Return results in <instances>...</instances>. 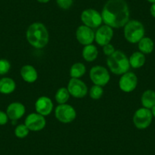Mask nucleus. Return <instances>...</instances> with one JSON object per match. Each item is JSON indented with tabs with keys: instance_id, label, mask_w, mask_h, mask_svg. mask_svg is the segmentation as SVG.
Masks as SVG:
<instances>
[{
	"instance_id": "1",
	"label": "nucleus",
	"mask_w": 155,
	"mask_h": 155,
	"mask_svg": "<svg viewBox=\"0 0 155 155\" xmlns=\"http://www.w3.org/2000/svg\"><path fill=\"white\" fill-rule=\"evenodd\" d=\"M103 21L110 28L124 27L129 21V8L125 0H108L102 13Z\"/></svg>"
},
{
	"instance_id": "2",
	"label": "nucleus",
	"mask_w": 155,
	"mask_h": 155,
	"mask_svg": "<svg viewBox=\"0 0 155 155\" xmlns=\"http://www.w3.org/2000/svg\"><path fill=\"white\" fill-rule=\"evenodd\" d=\"M27 40L32 47L42 49L48 44L49 33L45 25L36 22L30 25L26 33Z\"/></svg>"
},
{
	"instance_id": "3",
	"label": "nucleus",
	"mask_w": 155,
	"mask_h": 155,
	"mask_svg": "<svg viewBox=\"0 0 155 155\" xmlns=\"http://www.w3.org/2000/svg\"><path fill=\"white\" fill-rule=\"evenodd\" d=\"M109 68L116 74H123L130 68L129 60L126 55L120 50H116L107 60Z\"/></svg>"
},
{
	"instance_id": "4",
	"label": "nucleus",
	"mask_w": 155,
	"mask_h": 155,
	"mask_svg": "<svg viewBox=\"0 0 155 155\" xmlns=\"http://www.w3.org/2000/svg\"><path fill=\"white\" fill-rule=\"evenodd\" d=\"M144 35V25L136 20L129 21L124 26L125 38L132 44L138 43Z\"/></svg>"
},
{
	"instance_id": "5",
	"label": "nucleus",
	"mask_w": 155,
	"mask_h": 155,
	"mask_svg": "<svg viewBox=\"0 0 155 155\" xmlns=\"http://www.w3.org/2000/svg\"><path fill=\"white\" fill-rule=\"evenodd\" d=\"M152 117L153 115L149 109L140 108L134 114L133 123L137 129H144L150 125Z\"/></svg>"
},
{
	"instance_id": "6",
	"label": "nucleus",
	"mask_w": 155,
	"mask_h": 155,
	"mask_svg": "<svg viewBox=\"0 0 155 155\" xmlns=\"http://www.w3.org/2000/svg\"><path fill=\"white\" fill-rule=\"evenodd\" d=\"M56 117L59 122L63 123H71L76 117V111L68 104H59L55 110Z\"/></svg>"
},
{
	"instance_id": "7",
	"label": "nucleus",
	"mask_w": 155,
	"mask_h": 155,
	"mask_svg": "<svg viewBox=\"0 0 155 155\" xmlns=\"http://www.w3.org/2000/svg\"><path fill=\"white\" fill-rule=\"evenodd\" d=\"M81 19L85 26L91 28H98L103 21L101 14L92 8L84 10L81 15Z\"/></svg>"
},
{
	"instance_id": "8",
	"label": "nucleus",
	"mask_w": 155,
	"mask_h": 155,
	"mask_svg": "<svg viewBox=\"0 0 155 155\" xmlns=\"http://www.w3.org/2000/svg\"><path fill=\"white\" fill-rule=\"evenodd\" d=\"M90 78L93 83L96 85L103 87L110 81V74L106 68L100 65L93 67L90 71Z\"/></svg>"
},
{
	"instance_id": "9",
	"label": "nucleus",
	"mask_w": 155,
	"mask_h": 155,
	"mask_svg": "<svg viewBox=\"0 0 155 155\" xmlns=\"http://www.w3.org/2000/svg\"><path fill=\"white\" fill-rule=\"evenodd\" d=\"M68 91L70 94L75 98H82L87 93V87L84 81L78 78H71L68 84Z\"/></svg>"
},
{
	"instance_id": "10",
	"label": "nucleus",
	"mask_w": 155,
	"mask_h": 155,
	"mask_svg": "<svg viewBox=\"0 0 155 155\" xmlns=\"http://www.w3.org/2000/svg\"><path fill=\"white\" fill-rule=\"evenodd\" d=\"M25 126L31 131H41L45 127L46 120L44 116L39 113H31L25 120Z\"/></svg>"
},
{
	"instance_id": "11",
	"label": "nucleus",
	"mask_w": 155,
	"mask_h": 155,
	"mask_svg": "<svg viewBox=\"0 0 155 155\" xmlns=\"http://www.w3.org/2000/svg\"><path fill=\"white\" fill-rule=\"evenodd\" d=\"M138 84V78L133 72H126L120 78L119 85L120 89L126 93L133 91Z\"/></svg>"
},
{
	"instance_id": "12",
	"label": "nucleus",
	"mask_w": 155,
	"mask_h": 155,
	"mask_svg": "<svg viewBox=\"0 0 155 155\" xmlns=\"http://www.w3.org/2000/svg\"><path fill=\"white\" fill-rule=\"evenodd\" d=\"M76 38L82 45H90L95 40V34L91 28L81 25L76 31Z\"/></svg>"
},
{
	"instance_id": "13",
	"label": "nucleus",
	"mask_w": 155,
	"mask_h": 155,
	"mask_svg": "<svg viewBox=\"0 0 155 155\" xmlns=\"http://www.w3.org/2000/svg\"><path fill=\"white\" fill-rule=\"evenodd\" d=\"M113 37V31L108 25L100 27L95 34V41L100 46H105L110 44Z\"/></svg>"
},
{
	"instance_id": "14",
	"label": "nucleus",
	"mask_w": 155,
	"mask_h": 155,
	"mask_svg": "<svg viewBox=\"0 0 155 155\" xmlns=\"http://www.w3.org/2000/svg\"><path fill=\"white\" fill-rule=\"evenodd\" d=\"M36 111L42 116H48L53 109V104L51 99L47 97H41L35 103Z\"/></svg>"
},
{
	"instance_id": "15",
	"label": "nucleus",
	"mask_w": 155,
	"mask_h": 155,
	"mask_svg": "<svg viewBox=\"0 0 155 155\" xmlns=\"http://www.w3.org/2000/svg\"><path fill=\"white\" fill-rule=\"evenodd\" d=\"M6 113L8 119L16 121L24 116L25 113V107L19 102H14L8 106Z\"/></svg>"
},
{
	"instance_id": "16",
	"label": "nucleus",
	"mask_w": 155,
	"mask_h": 155,
	"mask_svg": "<svg viewBox=\"0 0 155 155\" xmlns=\"http://www.w3.org/2000/svg\"><path fill=\"white\" fill-rule=\"evenodd\" d=\"M21 76L26 82L33 83L37 79L38 74L37 70L32 65H24L21 69Z\"/></svg>"
},
{
	"instance_id": "17",
	"label": "nucleus",
	"mask_w": 155,
	"mask_h": 155,
	"mask_svg": "<svg viewBox=\"0 0 155 155\" xmlns=\"http://www.w3.org/2000/svg\"><path fill=\"white\" fill-rule=\"evenodd\" d=\"M16 84L14 80L10 78H2L0 79V93L9 94L15 90Z\"/></svg>"
},
{
	"instance_id": "18",
	"label": "nucleus",
	"mask_w": 155,
	"mask_h": 155,
	"mask_svg": "<svg viewBox=\"0 0 155 155\" xmlns=\"http://www.w3.org/2000/svg\"><path fill=\"white\" fill-rule=\"evenodd\" d=\"M141 104L144 108L151 109L155 106V92L152 90H147L141 96Z\"/></svg>"
},
{
	"instance_id": "19",
	"label": "nucleus",
	"mask_w": 155,
	"mask_h": 155,
	"mask_svg": "<svg viewBox=\"0 0 155 155\" xmlns=\"http://www.w3.org/2000/svg\"><path fill=\"white\" fill-rule=\"evenodd\" d=\"M130 66L134 68H141L145 63V56L141 52H135L129 59Z\"/></svg>"
},
{
	"instance_id": "20",
	"label": "nucleus",
	"mask_w": 155,
	"mask_h": 155,
	"mask_svg": "<svg viewBox=\"0 0 155 155\" xmlns=\"http://www.w3.org/2000/svg\"><path fill=\"white\" fill-rule=\"evenodd\" d=\"M83 58L87 62H93L98 56V51L96 47L92 44L87 45L84 47L82 51Z\"/></svg>"
},
{
	"instance_id": "21",
	"label": "nucleus",
	"mask_w": 155,
	"mask_h": 155,
	"mask_svg": "<svg viewBox=\"0 0 155 155\" xmlns=\"http://www.w3.org/2000/svg\"><path fill=\"white\" fill-rule=\"evenodd\" d=\"M153 41L149 37H143L141 41L138 42V48L141 53L144 54H149L152 53L153 50Z\"/></svg>"
},
{
	"instance_id": "22",
	"label": "nucleus",
	"mask_w": 155,
	"mask_h": 155,
	"mask_svg": "<svg viewBox=\"0 0 155 155\" xmlns=\"http://www.w3.org/2000/svg\"><path fill=\"white\" fill-rule=\"evenodd\" d=\"M86 71V68L84 64L81 62H77L74 63L70 69V75L71 78H81L84 74Z\"/></svg>"
},
{
	"instance_id": "23",
	"label": "nucleus",
	"mask_w": 155,
	"mask_h": 155,
	"mask_svg": "<svg viewBox=\"0 0 155 155\" xmlns=\"http://www.w3.org/2000/svg\"><path fill=\"white\" fill-rule=\"evenodd\" d=\"M69 96L70 94L68 92V89L65 88V87H61L56 93L55 98H56V101L58 104H65L68 101Z\"/></svg>"
},
{
	"instance_id": "24",
	"label": "nucleus",
	"mask_w": 155,
	"mask_h": 155,
	"mask_svg": "<svg viewBox=\"0 0 155 155\" xmlns=\"http://www.w3.org/2000/svg\"><path fill=\"white\" fill-rule=\"evenodd\" d=\"M28 133H29V129L25 125H18V126H16L15 129V135L19 138H25L28 136Z\"/></svg>"
},
{
	"instance_id": "25",
	"label": "nucleus",
	"mask_w": 155,
	"mask_h": 155,
	"mask_svg": "<svg viewBox=\"0 0 155 155\" xmlns=\"http://www.w3.org/2000/svg\"><path fill=\"white\" fill-rule=\"evenodd\" d=\"M103 94H104V90L101 86L99 85H94L91 87L90 90V96L92 99L98 100L102 97Z\"/></svg>"
},
{
	"instance_id": "26",
	"label": "nucleus",
	"mask_w": 155,
	"mask_h": 155,
	"mask_svg": "<svg viewBox=\"0 0 155 155\" xmlns=\"http://www.w3.org/2000/svg\"><path fill=\"white\" fill-rule=\"evenodd\" d=\"M11 68V64L7 59H0V75L7 74Z\"/></svg>"
},
{
	"instance_id": "27",
	"label": "nucleus",
	"mask_w": 155,
	"mask_h": 155,
	"mask_svg": "<svg viewBox=\"0 0 155 155\" xmlns=\"http://www.w3.org/2000/svg\"><path fill=\"white\" fill-rule=\"evenodd\" d=\"M56 3L62 9H68L73 3V0H56Z\"/></svg>"
},
{
	"instance_id": "28",
	"label": "nucleus",
	"mask_w": 155,
	"mask_h": 155,
	"mask_svg": "<svg viewBox=\"0 0 155 155\" xmlns=\"http://www.w3.org/2000/svg\"><path fill=\"white\" fill-rule=\"evenodd\" d=\"M103 50H104V54L107 55V56H110V55H112L115 51H116L114 49V47L110 44H107V45L104 46V49H103Z\"/></svg>"
},
{
	"instance_id": "29",
	"label": "nucleus",
	"mask_w": 155,
	"mask_h": 155,
	"mask_svg": "<svg viewBox=\"0 0 155 155\" xmlns=\"http://www.w3.org/2000/svg\"><path fill=\"white\" fill-rule=\"evenodd\" d=\"M8 121V115L6 113L0 110V126H3L5 125Z\"/></svg>"
},
{
	"instance_id": "30",
	"label": "nucleus",
	"mask_w": 155,
	"mask_h": 155,
	"mask_svg": "<svg viewBox=\"0 0 155 155\" xmlns=\"http://www.w3.org/2000/svg\"><path fill=\"white\" fill-rule=\"evenodd\" d=\"M150 12L151 15L153 16V18H155V3L152 4V5L150 6Z\"/></svg>"
},
{
	"instance_id": "31",
	"label": "nucleus",
	"mask_w": 155,
	"mask_h": 155,
	"mask_svg": "<svg viewBox=\"0 0 155 155\" xmlns=\"http://www.w3.org/2000/svg\"><path fill=\"white\" fill-rule=\"evenodd\" d=\"M37 2H41V3H47V2H50V0H37Z\"/></svg>"
},
{
	"instance_id": "32",
	"label": "nucleus",
	"mask_w": 155,
	"mask_h": 155,
	"mask_svg": "<svg viewBox=\"0 0 155 155\" xmlns=\"http://www.w3.org/2000/svg\"><path fill=\"white\" fill-rule=\"evenodd\" d=\"M150 111H151V113H152V115H153V116H154V117H155V106H154V107H152L151 110H150Z\"/></svg>"
},
{
	"instance_id": "33",
	"label": "nucleus",
	"mask_w": 155,
	"mask_h": 155,
	"mask_svg": "<svg viewBox=\"0 0 155 155\" xmlns=\"http://www.w3.org/2000/svg\"><path fill=\"white\" fill-rule=\"evenodd\" d=\"M147 2H150V3H155V0H147Z\"/></svg>"
}]
</instances>
